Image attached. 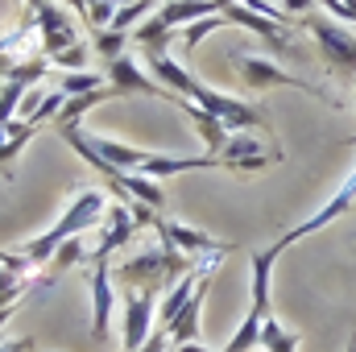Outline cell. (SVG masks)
I'll return each instance as SVG.
<instances>
[{"mask_svg":"<svg viewBox=\"0 0 356 352\" xmlns=\"http://www.w3.org/2000/svg\"><path fill=\"white\" fill-rule=\"evenodd\" d=\"M33 129H38V125H29V120H13V125L4 129V145H0V175H4V178H13V170H8V166L21 158V150L29 145Z\"/></svg>","mask_w":356,"mask_h":352,"instance_id":"18","label":"cell"},{"mask_svg":"<svg viewBox=\"0 0 356 352\" xmlns=\"http://www.w3.org/2000/svg\"><path fill=\"white\" fill-rule=\"evenodd\" d=\"M269 4H273V0H269Z\"/></svg>","mask_w":356,"mask_h":352,"instance_id":"34","label":"cell"},{"mask_svg":"<svg viewBox=\"0 0 356 352\" xmlns=\"http://www.w3.org/2000/svg\"><path fill=\"white\" fill-rule=\"evenodd\" d=\"M175 352H211V349H203V344H199V340H195V344H178Z\"/></svg>","mask_w":356,"mask_h":352,"instance_id":"31","label":"cell"},{"mask_svg":"<svg viewBox=\"0 0 356 352\" xmlns=\"http://www.w3.org/2000/svg\"><path fill=\"white\" fill-rule=\"evenodd\" d=\"M0 344H4V340H0Z\"/></svg>","mask_w":356,"mask_h":352,"instance_id":"33","label":"cell"},{"mask_svg":"<svg viewBox=\"0 0 356 352\" xmlns=\"http://www.w3.org/2000/svg\"><path fill=\"white\" fill-rule=\"evenodd\" d=\"M0 145H4V129H0Z\"/></svg>","mask_w":356,"mask_h":352,"instance_id":"32","label":"cell"},{"mask_svg":"<svg viewBox=\"0 0 356 352\" xmlns=\"http://www.w3.org/2000/svg\"><path fill=\"white\" fill-rule=\"evenodd\" d=\"M25 83H17V79H4L0 83V129H8L13 125V116L21 112V99H25Z\"/></svg>","mask_w":356,"mask_h":352,"instance_id":"21","label":"cell"},{"mask_svg":"<svg viewBox=\"0 0 356 352\" xmlns=\"http://www.w3.org/2000/svg\"><path fill=\"white\" fill-rule=\"evenodd\" d=\"M104 88V75H95V71H67L63 79H58V91L71 99V95H88V91Z\"/></svg>","mask_w":356,"mask_h":352,"instance_id":"23","label":"cell"},{"mask_svg":"<svg viewBox=\"0 0 356 352\" xmlns=\"http://www.w3.org/2000/svg\"><path fill=\"white\" fill-rule=\"evenodd\" d=\"M0 352H33V340H29V336H21V340H4Z\"/></svg>","mask_w":356,"mask_h":352,"instance_id":"30","label":"cell"},{"mask_svg":"<svg viewBox=\"0 0 356 352\" xmlns=\"http://www.w3.org/2000/svg\"><path fill=\"white\" fill-rule=\"evenodd\" d=\"M129 33H116V29H99V33H91V50L104 58V63H112V58H120V54H129Z\"/></svg>","mask_w":356,"mask_h":352,"instance_id":"20","label":"cell"},{"mask_svg":"<svg viewBox=\"0 0 356 352\" xmlns=\"http://www.w3.org/2000/svg\"><path fill=\"white\" fill-rule=\"evenodd\" d=\"M141 63H145V67H149V75L170 91V95H178V99H191L195 88H199V79H195L182 63H175L170 54H141Z\"/></svg>","mask_w":356,"mask_h":352,"instance_id":"14","label":"cell"},{"mask_svg":"<svg viewBox=\"0 0 356 352\" xmlns=\"http://www.w3.org/2000/svg\"><path fill=\"white\" fill-rule=\"evenodd\" d=\"M149 4H154V0H129V4H120V13L112 17L108 29H116V33H133V29L141 25V17L149 13Z\"/></svg>","mask_w":356,"mask_h":352,"instance_id":"24","label":"cell"},{"mask_svg":"<svg viewBox=\"0 0 356 352\" xmlns=\"http://www.w3.org/2000/svg\"><path fill=\"white\" fill-rule=\"evenodd\" d=\"M207 257H216V253L186 257V253H178V249H170V245H158V249H141V253H133L124 265H116V269H112V278H116L124 290L158 294V290H166L170 282L186 278L191 269H199Z\"/></svg>","mask_w":356,"mask_h":352,"instance_id":"1","label":"cell"},{"mask_svg":"<svg viewBox=\"0 0 356 352\" xmlns=\"http://www.w3.org/2000/svg\"><path fill=\"white\" fill-rule=\"evenodd\" d=\"M207 282H211V273H203V282L195 286V294L186 298V307L178 311L175 319H170V344H195L199 340V315H203V294H207Z\"/></svg>","mask_w":356,"mask_h":352,"instance_id":"15","label":"cell"},{"mask_svg":"<svg viewBox=\"0 0 356 352\" xmlns=\"http://www.w3.org/2000/svg\"><path fill=\"white\" fill-rule=\"evenodd\" d=\"M50 67H63V75H67V71H79V67H88V46L79 42V46H71V50L54 54V58H50Z\"/></svg>","mask_w":356,"mask_h":352,"instance_id":"27","label":"cell"},{"mask_svg":"<svg viewBox=\"0 0 356 352\" xmlns=\"http://www.w3.org/2000/svg\"><path fill=\"white\" fill-rule=\"evenodd\" d=\"M79 262H88V245H83V237H71V241H63L58 253L50 257V269L63 273V269H71V265H79Z\"/></svg>","mask_w":356,"mask_h":352,"instance_id":"25","label":"cell"},{"mask_svg":"<svg viewBox=\"0 0 356 352\" xmlns=\"http://www.w3.org/2000/svg\"><path fill=\"white\" fill-rule=\"evenodd\" d=\"M224 21L228 25H241V29H253L257 38H266L269 50H290V29L286 25H277V21H269L261 13H249L245 4H236V0H224Z\"/></svg>","mask_w":356,"mask_h":352,"instance_id":"12","label":"cell"},{"mask_svg":"<svg viewBox=\"0 0 356 352\" xmlns=\"http://www.w3.org/2000/svg\"><path fill=\"white\" fill-rule=\"evenodd\" d=\"M195 108H203V112H211V116H220L228 129H261V133H273V125H269V116L257 108V104H245V99H232V95H224V91L207 88V83H199L195 88Z\"/></svg>","mask_w":356,"mask_h":352,"instance_id":"6","label":"cell"},{"mask_svg":"<svg viewBox=\"0 0 356 352\" xmlns=\"http://www.w3.org/2000/svg\"><path fill=\"white\" fill-rule=\"evenodd\" d=\"M154 315H158V294H145V290H129L124 294V336H120V352H137L149 332H154Z\"/></svg>","mask_w":356,"mask_h":352,"instance_id":"9","label":"cell"},{"mask_svg":"<svg viewBox=\"0 0 356 352\" xmlns=\"http://www.w3.org/2000/svg\"><path fill=\"white\" fill-rule=\"evenodd\" d=\"M298 344H302V336H298V332H286L273 315L261 323V340H257L261 352H298Z\"/></svg>","mask_w":356,"mask_h":352,"instance_id":"19","label":"cell"},{"mask_svg":"<svg viewBox=\"0 0 356 352\" xmlns=\"http://www.w3.org/2000/svg\"><path fill=\"white\" fill-rule=\"evenodd\" d=\"M236 63V75H241V83L249 91H266V88H298V91H311L315 99H323L327 108H340V99H332L327 91L319 88V83H311V79H302V75H290V71H282L273 58H257V54H236L232 58Z\"/></svg>","mask_w":356,"mask_h":352,"instance_id":"4","label":"cell"},{"mask_svg":"<svg viewBox=\"0 0 356 352\" xmlns=\"http://www.w3.org/2000/svg\"><path fill=\"white\" fill-rule=\"evenodd\" d=\"M29 8H33V17H38L42 54H46V58H54V54H63V50H71V46L83 42L79 21H75L71 8H63L58 0H29Z\"/></svg>","mask_w":356,"mask_h":352,"instance_id":"5","label":"cell"},{"mask_svg":"<svg viewBox=\"0 0 356 352\" xmlns=\"http://www.w3.org/2000/svg\"><path fill=\"white\" fill-rule=\"evenodd\" d=\"M112 262H91V340L104 344L112 336Z\"/></svg>","mask_w":356,"mask_h":352,"instance_id":"10","label":"cell"},{"mask_svg":"<svg viewBox=\"0 0 356 352\" xmlns=\"http://www.w3.org/2000/svg\"><path fill=\"white\" fill-rule=\"evenodd\" d=\"M277 8L286 13V17H294V21H302L311 8H315V0H277Z\"/></svg>","mask_w":356,"mask_h":352,"instance_id":"28","label":"cell"},{"mask_svg":"<svg viewBox=\"0 0 356 352\" xmlns=\"http://www.w3.org/2000/svg\"><path fill=\"white\" fill-rule=\"evenodd\" d=\"M186 112H191V120H195V129H199V137H203V145H207V154L211 158H220V150L228 145V137H232V129L220 120V116H211V112H203V108H195V104H186V99H178Z\"/></svg>","mask_w":356,"mask_h":352,"instance_id":"16","label":"cell"},{"mask_svg":"<svg viewBox=\"0 0 356 352\" xmlns=\"http://www.w3.org/2000/svg\"><path fill=\"white\" fill-rule=\"evenodd\" d=\"M228 21H224V13H211V17H203V21H191L186 29H182V50H199V42L207 38V33H216V29H224Z\"/></svg>","mask_w":356,"mask_h":352,"instance_id":"22","label":"cell"},{"mask_svg":"<svg viewBox=\"0 0 356 352\" xmlns=\"http://www.w3.org/2000/svg\"><path fill=\"white\" fill-rule=\"evenodd\" d=\"M104 216H108V199H104V191H79V195L71 199V207L63 211V220H58L46 237L29 241V245L21 249V257H25V262H33V265H50V257L58 253V245H63V241L83 237L88 228L104 224Z\"/></svg>","mask_w":356,"mask_h":352,"instance_id":"2","label":"cell"},{"mask_svg":"<svg viewBox=\"0 0 356 352\" xmlns=\"http://www.w3.org/2000/svg\"><path fill=\"white\" fill-rule=\"evenodd\" d=\"M353 203H356V170H353L348 178H344V182H340V191H336V195H332V199H327V203H323V207H319L315 216H311V220L294 224V228H290V232H286V237H282V241L273 245V249L282 253V249H290L294 241H302V237H311V232L327 228V224H332V220H340V216H344V211H348Z\"/></svg>","mask_w":356,"mask_h":352,"instance_id":"8","label":"cell"},{"mask_svg":"<svg viewBox=\"0 0 356 352\" xmlns=\"http://www.w3.org/2000/svg\"><path fill=\"white\" fill-rule=\"evenodd\" d=\"M108 91H112V99H124V95L178 99V95H170L158 79H149V75H145V67H141L133 54H120V58H112V63H108Z\"/></svg>","mask_w":356,"mask_h":352,"instance_id":"7","label":"cell"},{"mask_svg":"<svg viewBox=\"0 0 356 352\" xmlns=\"http://www.w3.org/2000/svg\"><path fill=\"white\" fill-rule=\"evenodd\" d=\"M120 4H129V0H88V29H108L112 25V17L120 13Z\"/></svg>","mask_w":356,"mask_h":352,"instance_id":"26","label":"cell"},{"mask_svg":"<svg viewBox=\"0 0 356 352\" xmlns=\"http://www.w3.org/2000/svg\"><path fill=\"white\" fill-rule=\"evenodd\" d=\"M170 33H175V29H170V25H166V21L154 13V17H149V21H141V25H137L129 38L137 42V50H141V54H166V46H170Z\"/></svg>","mask_w":356,"mask_h":352,"instance_id":"17","label":"cell"},{"mask_svg":"<svg viewBox=\"0 0 356 352\" xmlns=\"http://www.w3.org/2000/svg\"><path fill=\"white\" fill-rule=\"evenodd\" d=\"M154 228H158L162 245H170V249L186 253V257H203V253H232V249H236V245L211 241L207 232H195V228H186V224H178V220H166V216H158V220H154Z\"/></svg>","mask_w":356,"mask_h":352,"instance_id":"11","label":"cell"},{"mask_svg":"<svg viewBox=\"0 0 356 352\" xmlns=\"http://www.w3.org/2000/svg\"><path fill=\"white\" fill-rule=\"evenodd\" d=\"M133 232H137V220H133L129 203H108V228H104L99 245L88 253V262H108L116 249H124L133 241Z\"/></svg>","mask_w":356,"mask_h":352,"instance_id":"13","label":"cell"},{"mask_svg":"<svg viewBox=\"0 0 356 352\" xmlns=\"http://www.w3.org/2000/svg\"><path fill=\"white\" fill-rule=\"evenodd\" d=\"M302 25L315 33V46H319L327 71L340 75V79H356V29L353 25H344V21H336L327 13H307Z\"/></svg>","mask_w":356,"mask_h":352,"instance_id":"3","label":"cell"},{"mask_svg":"<svg viewBox=\"0 0 356 352\" xmlns=\"http://www.w3.org/2000/svg\"><path fill=\"white\" fill-rule=\"evenodd\" d=\"M166 340H170V332H158V328H154V332H149V340H145L137 352H166Z\"/></svg>","mask_w":356,"mask_h":352,"instance_id":"29","label":"cell"}]
</instances>
